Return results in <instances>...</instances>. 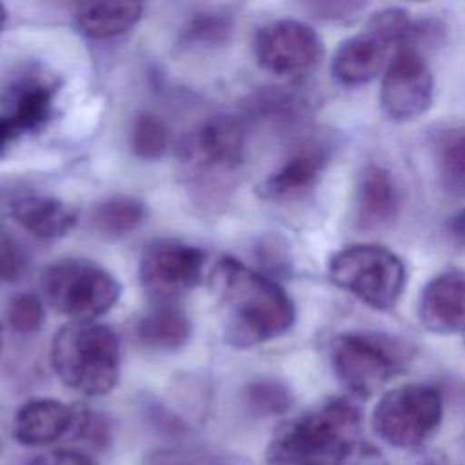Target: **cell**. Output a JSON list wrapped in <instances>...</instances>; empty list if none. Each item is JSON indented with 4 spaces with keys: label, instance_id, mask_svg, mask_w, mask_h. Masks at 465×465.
<instances>
[{
    "label": "cell",
    "instance_id": "obj_22",
    "mask_svg": "<svg viewBox=\"0 0 465 465\" xmlns=\"http://www.w3.org/2000/svg\"><path fill=\"white\" fill-rule=\"evenodd\" d=\"M145 218V207L131 196H111L100 202L91 214V225L105 238H122L131 234Z\"/></svg>",
    "mask_w": 465,
    "mask_h": 465
},
{
    "label": "cell",
    "instance_id": "obj_16",
    "mask_svg": "<svg viewBox=\"0 0 465 465\" xmlns=\"http://www.w3.org/2000/svg\"><path fill=\"white\" fill-rule=\"evenodd\" d=\"M356 223L363 231L389 225L400 211V193L392 174L376 163L367 165L356 187Z\"/></svg>",
    "mask_w": 465,
    "mask_h": 465
},
{
    "label": "cell",
    "instance_id": "obj_29",
    "mask_svg": "<svg viewBox=\"0 0 465 465\" xmlns=\"http://www.w3.org/2000/svg\"><path fill=\"white\" fill-rule=\"evenodd\" d=\"M25 465H96V461L76 450H51L36 456Z\"/></svg>",
    "mask_w": 465,
    "mask_h": 465
},
{
    "label": "cell",
    "instance_id": "obj_9",
    "mask_svg": "<svg viewBox=\"0 0 465 465\" xmlns=\"http://www.w3.org/2000/svg\"><path fill=\"white\" fill-rule=\"evenodd\" d=\"M203 263L198 247L173 240L154 242L142 254L140 280L158 303H173L200 283Z\"/></svg>",
    "mask_w": 465,
    "mask_h": 465
},
{
    "label": "cell",
    "instance_id": "obj_20",
    "mask_svg": "<svg viewBox=\"0 0 465 465\" xmlns=\"http://www.w3.org/2000/svg\"><path fill=\"white\" fill-rule=\"evenodd\" d=\"M440 187L452 198H465V127L440 129L432 138Z\"/></svg>",
    "mask_w": 465,
    "mask_h": 465
},
{
    "label": "cell",
    "instance_id": "obj_24",
    "mask_svg": "<svg viewBox=\"0 0 465 465\" xmlns=\"http://www.w3.org/2000/svg\"><path fill=\"white\" fill-rule=\"evenodd\" d=\"M245 401L258 414H278L289 409L292 398L282 381L262 378L247 385Z\"/></svg>",
    "mask_w": 465,
    "mask_h": 465
},
{
    "label": "cell",
    "instance_id": "obj_34",
    "mask_svg": "<svg viewBox=\"0 0 465 465\" xmlns=\"http://www.w3.org/2000/svg\"><path fill=\"white\" fill-rule=\"evenodd\" d=\"M460 232H461V236L465 240V214L460 218Z\"/></svg>",
    "mask_w": 465,
    "mask_h": 465
},
{
    "label": "cell",
    "instance_id": "obj_12",
    "mask_svg": "<svg viewBox=\"0 0 465 465\" xmlns=\"http://www.w3.org/2000/svg\"><path fill=\"white\" fill-rule=\"evenodd\" d=\"M418 320L436 334L465 331V271L440 272L423 285L418 298Z\"/></svg>",
    "mask_w": 465,
    "mask_h": 465
},
{
    "label": "cell",
    "instance_id": "obj_7",
    "mask_svg": "<svg viewBox=\"0 0 465 465\" xmlns=\"http://www.w3.org/2000/svg\"><path fill=\"white\" fill-rule=\"evenodd\" d=\"M407 361V347L394 338L345 332L331 345V363L340 381L356 396H371Z\"/></svg>",
    "mask_w": 465,
    "mask_h": 465
},
{
    "label": "cell",
    "instance_id": "obj_30",
    "mask_svg": "<svg viewBox=\"0 0 465 465\" xmlns=\"http://www.w3.org/2000/svg\"><path fill=\"white\" fill-rule=\"evenodd\" d=\"M314 13L322 18H349L365 9V4L360 2H325L314 4Z\"/></svg>",
    "mask_w": 465,
    "mask_h": 465
},
{
    "label": "cell",
    "instance_id": "obj_31",
    "mask_svg": "<svg viewBox=\"0 0 465 465\" xmlns=\"http://www.w3.org/2000/svg\"><path fill=\"white\" fill-rule=\"evenodd\" d=\"M18 136H20L18 131H16L15 125L7 120V116L0 114V153H4Z\"/></svg>",
    "mask_w": 465,
    "mask_h": 465
},
{
    "label": "cell",
    "instance_id": "obj_11",
    "mask_svg": "<svg viewBox=\"0 0 465 465\" xmlns=\"http://www.w3.org/2000/svg\"><path fill=\"white\" fill-rule=\"evenodd\" d=\"M182 156L198 169L231 171L243 158V129L231 116H211L187 134Z\"/></svg>",
    "mask_w": 465,
    "mask_h": 465
},
{
    "label": "cell",
    "instance_id": "obj_4",
    "mask_svg": "<svg viewBox=\"0 0 465 465\" xmlns=\"http://www.w3.org/2000/svg\"><path fill=\"white\" fill-rule=\"evenodd\" d=\"M331 280L376 311L392 309L405 287L403 262L381 245L358 243L338 251L329 262Z\"/></svg>",
    "mask_w": 465,
    "mask_h": 465
},
{
    "label": "cell",
    "instance_id": "obj_36",
    "mask_svg": "<svg viewBox=\"0 0 465 465\" xmlns=\"http://www.w3.org/2000/svg\"><path fill=\"white\" fill-rule=\"evenodd\" d=\"M420 465H438L436 461H425V463H420Z\"/></svg>",
    "mask_w": 465,
    "mask_h": 465
},
{
    "label": "cell",
    "instance_id": "obj_14",
    "mask_svg": "<svg viewBox=\"0 0 465 465\" xmlns=\"http://www.w3.org/2000/svg\"><path fill=\"white\" fill-rule=\"evenodd\" d=\"M331 143L312 140L296 149L271 176L260 185V194L269 200H280L309 189L331 158Z\"/></svg>",
    "mask_w": 465,
    "mask_h": 465
},
{
    "label": "cell",
    "instance_id": "obj_28",
    "mask_svg": "<svg viewBox=\"0 0 465 465\" xmlns=\"http://www.w3.org/2000/svg\"><path fill=\"white\" fill-rule=\"evenodd\" d=\"M334 465H389L385 456L374 445L358 440L354 445L345 449L338 458L332 460Z\"/></svg>",
    "mask_w": 465,
    "mask_h": 465
},
{
    "label": "cell",
    "instance_id": "obj_10",
    "mask_svg": "<svg viewBox=\"0 0 465 465\" xmlns=\"http://www.w3.org/2000/svg\"><path fill=\"white\" fill-rule=\"evenodd\" d=\"M254 56L276 76L307 73L322 56L318 33L300 20L280 18L263 24L254 36Z\"/></svg>",
    "mask_w": 465,
    "mask_h": 465
},
{
    "label": "cell",
    "instance_id": "obj_25",
    "mask_svg": "<svg viewBox=\"0 0 465 465\" xmlns=\"http://www.w3.org/2000/svg\"><path fill=\"white\" fill-rule=\"evenodd\" d=\"M231 35V22L227 16L205 13L194 16L183 29V42L202 47H213L227 42Z\"/></svg>",
    "mask_w": 465,
    "mask_h": 465
},
{
    "label": "cell",
    "instance_id": "obj_23",
    "mask_svg": "<svg viewBox=\"0 0 465 465\" xmlns=\"http://www.w3.org/2000/svg\"><path fill=\"white\" fill-rule=\"evenodd\" d=\"M169 133L163 120L153 113L136 116L131 131V149L142 160H156L167 147Z\"/></svg>",
    "mask_w": 465,
    "mask_h": 465
},
{
    "label": "cell",
    "instance_id": "obj_19",
    "mask_svg": "<svg viewBox=\"0 0 465 465\" xmlns=\"http://www.w3.org/2000/svg\"><path fill=\"white\" fill-rule=\"evenodd\" d=\"M54 87L40 78L18 82L11 94V104L4 116L15 125L18 134L35 133L45 125L53 113Z\"/></svg>",
    "mask_w": 465,
    "mask_h": 465
},
{
    "label": "cell",
    "instance_id": "obj_5",
    "mask_svg": "<svg viewBox=\"0 0 465 465\" xmlns=\"http://www.w3.org/2000/svg\"><path fill=\"white\" fill-rule=\"evenodd\" d=\"M443 418V396L427 383H407L387 391L372 411L374 432L396 449L425 443Z\"/></svg>",
    "mask_w": 465,
    "mask_h": 465
},
{
    "label": "cell",
    "instance_id": "obj_13",
    "mask_svg": "<svg viewBox=\"0 0 465 465\" xmlns=\"http://www.w3.org/2000/svg\"><path fill=\"white\" fill-rule=\"evenodd\" d=\"M392 45L396 44L391 38L367 25L363 33L340 44L331 64L332 76L351 87L374 80L387 64Z\"/></svg>",
    "mask_w": 465,
    "mask_h": 465
},
{
    "label": "cell",
    "instance_id": "obj_8",
    "mask_svg": "<svg viewBox=\"0 0 465 465\" xmlns=\"http://www.w3.org/2000/svg\"><path fill=\"white\" fill-rule=\"evenodd\" d=\"M432 91V73L420 49L409 44L394 47L381 78L380 104L383 113L392 122H412L429 111Z\"/></svg>",
    "mask_w": 465,
    "mask_h": 465
},
{
    "label": "cell",
    "instance_id": "obj_21",
    "mask_svg": "<svg viewBox=\"0 0 465 465\" xmlns=\"http://www.w3.org/2000/svg\"><path fill=\"white\" fill-rule=\"evenodd\" d=\"M142 4H85L74 13L76 25L91 38L104 40L129 31L142 16Z\"/></svg>",
    "mask_w": 465,
    "mask_h": 465
},
{
    "label": "cell",
    "instance_id": "obj_2",
    "mask_svg": "<svg viewBox=\"0 0 465 465\" xmlns=\"http://www.w3.org/2000/svg\"><path fill=\"white\" fill-rule=\"evenodd\" d=\"M361 414L343 398L322 405L282 423L265 450L269 465H296L334 460L360 440Z\"/></svg>",
    "mask_w": 465,
    "mask_h": 465
},
{
    "label": "cell",
    "instance_id": "obj_17",
    "mask_svg": "<svg viewBox=\"0 0 465 465\" xmlns=\"http://www.w3.org/2000/svg\"><path fill=\"white\" fill-rule=\"evenodd\" d=\"M9 213L25 231L40 240L62 238L76 223L73 207L53 196H22L11 203Z\"/></svg>",
    "mask_w": 465,
    "mask_h": 465
},
{
    "label": "cell",
    "instance_id": "obj_15",
    "mask_svg": "<svg viewBox=\"0 0 465 465\" xmlns=\"http://www.w3.org/2000/svg\"><path fill=\"white\" fill-rule=\"evenodd\" d=\"M78 411L53 398H33L18 407L13 421L16 441L27 447L56 441L76 423Z\"/></svg>",
    "mask_w": 465,
    "mask_h": 465
},
{
    "label": "cell",
    "instance_id": "obj_3",
    "mask_svg": "<svg viewBox=\"0 0 465 465\" xmlns=\"http://www.w3.org/2000/svg\"><path fill=\"white\" fill-rule=\"evenodd\" d=\"M51 365L64 385L85 396L111 392L120 378L116 332L96 322H69L51 341Z\"/></svg>",
    "mask_w": 465,
    "mask_h": 465
},
{
    "label": "cell",
    "instance_id": "obj_35",
    "mask_svg": "<svg viewBox=\"0 0 465 465\" xmlns=\"http://www.w3.org/2000/svg\"><path fill=\"white\" fill-rule=\"evenodd\" d=\"M2 343H4V327H2V322H0V352H2Z\"/></svg>",
    "mask_w": 465,
    "mask_h": 465
},
{
    "label": "cell",
    "instance_id": "obj_26",
    "mask_svg": "<svg viewBox=\"0 0 465 465\" xmlns=\"http://www.w3.org/2000/svg\"><path fill=\"white\" fill-rule=\"evenodd\" d=\"M44 305L33 292L18 294L7 309V322L18 334H35L44 323Z\"/></svg>",
    "mask_w": 465,
    "mask_h": 465
},
{
    "label": "cell",
    "instance_id": "obj_1",
    "mask_svg": "<svg viewBox=\"0 0 465 465\" xmlns=\"http://www.w3.org/2000/svg\"><path fill=\"white\" fill-rule=\"evenodd\" d=\"M223 338L245 349L287 332L294 322L289 294L269 276L247 267L236 258H220L209 274Z\"/></svg>",
    "mask_w": 465,
    "mask_h": 465
},
{
    "label": "cell",
    "instance_id": "obj_6",
    "mask_svg": "<svg viewBox=\"0 0 465 465\" xmlns=\"http://www.w3.org/2000/svg\"><path fill=\"white\" fill-rule=\"evenodd\" d=\"M49 303L76 322H94L120 298V282L104 267L87 260H62L44 272Z\"/></svg>",
    "mask_w": 465,
    "mask_h": 465
},
{
    "label": "cell",
    "instance_id": "obj_27",
    "mask_svg": "<svg viewBox=\"0 0 465 465\" xmlns=\"http://www.w3.org/2000/svg\"><path fill=\"white\" fill-rule=\"evenodd\" d=\"M25 267V256L16 238L0 225V280H16Z\"/></svg>",
    "mask_w": 465,
    "mask_h": 465
},
{
    "label": "cell",
    "instance_id": "obj_18",
    "mask_svg": "<svg viewBox=\"0 0 465 465\" xmlns=\"http://www.w3.org/2000/svg\"><path fill=\"white\" fill-rule=\"evenodd\" d=\"M136 334L145 347L171 352L187 343L191 336V322L174 303H156L140 318Z\"/></svg>",
    "mask_w": 465,
    "mask_h": 465
},
{
    "label": "cell",
    "instance_id": "obj_33",
    "mask_svg": "<svg viewBox=\"0 0 465 465\" xmlns=\"http://www.w3.org/2000/svg\"><path fill=\"white\" fill-rule=\"evenodd\" d=\"M5 20H7V11H5V7L0 4V29L4 27Z\"/></svg>",
    "mask_w": 465,
    "mask_h": 465
},
{
    "label": "cell",
    "instance_id": "obj_32",
    "mask_svg": "<svg viewBox=\"0 0 465 465\" xmlns=\"http://www.w3.org/2000/svg\"><path fill=\"white\" fill-rule=\"evenodd\" d=\"M296 465H334L332 460H316V461H303V463H296Z\"/></svg>",
    "mask_w": 465,
    "mask_h": 465
}]
</instances>
